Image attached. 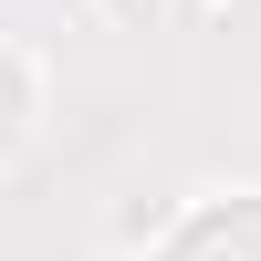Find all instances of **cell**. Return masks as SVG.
Masks as SVG:
<instances>
[{
  "mask_svg": "<svg viewBox=\"0 0 261 261\" xmlns=\"http://www.w3.org/2000/svg\"><path fill=\"white\" fill-rule=\"evenodd\" d=\"M105 11H115V21H157L167 0H105Z\"/></svg>",
  "mask_w": 261,
  "mask_h": 261,
  "instance_id": "obj_3",
  "label": "cell"
},
{
  "mask_svg": "<svg viewBox=\"0 0 261 261\" xmlns=\"http://www.w3.org/2000/svg\"><path fill=\"white\" fill-rule=\"evenodd\" d=\"M146 261H261V188H230V199H188L178 220L157 230Z\"/></svg>",
  "mask_w": 261,
  "mask_h": 261,
  "instance_id": "obj_1",
  "label": "cell"
},
{
  "mask_svg": "<svg viewBox=\"0 0 261 261\" xmlns=\"http://www.w3.org/2000/svg\"><path fill=\"white\" fill-rule=\"evenodd\" d=\"M32 125H42V73H32V53L0 32V167L32 146Z\"/></svg>",
  "mask_w": 261,
  "mask_h": 261,
  "instance_id": "obj_2",
  "label": "cell"
}]
</instances>
